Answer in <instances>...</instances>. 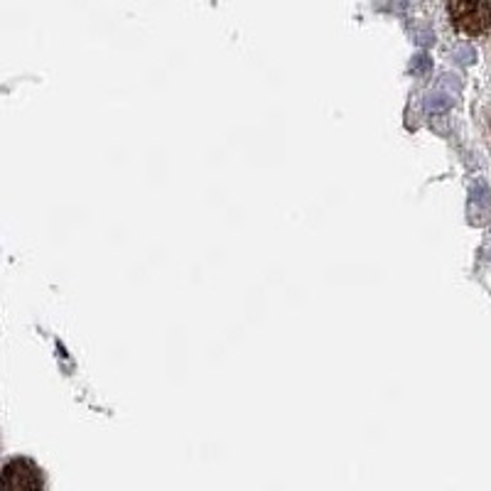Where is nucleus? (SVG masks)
<instances>
[{"mask_svg":"<svg viewBox=\"0 0 491 491\" xmlns=\"http://www.w3.org/2000/svg\"><path fill=\"white\" fill-rule=\"evenodd\" d=\"M447 13L454 30L467 37H476L491 27L489 0H447Z\"/></svg>","mask_w":491,"mask_h":491,"instance_id":"1","label":"nucleus"},{"mask_svg":"<svg viewBox=\"0 0 491 491\" xmlns=\"http://www.w3.org/2000/svg\"><path fill=\"white\" fill-rule=\"evenodd\" d=\"M0 491H42V475L37 464L25 457H16L3 467Z\"/></svg>","mask_w":491,"mask_h":491,"instance_id":"2","label":"nucleus"}]
</instances>
